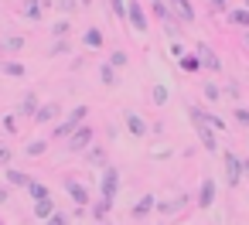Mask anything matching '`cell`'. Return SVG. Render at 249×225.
Instances as JSON below:
<instances>
[{
  "instance_id": "24",
  "label": "cell",
  "mask_w": 249,
  "mask_h": 225,
  "mask_svg": "<svg viewBox=\"0 0 249 225\" xmlns=\"http://www.w3.org/2000/svg\"><path fill=\"white\" fill-rule=\"evenodd\" d=\"M35 211H38V215H48V211H52V201H48V198H41V201L35 205Z\"/></svg>"
},
{
  "instance_id": "9",
  "label": "cell",
  "mask_w": 249,
  "mask_h": 225,
  "mask_svg": "<svg viewBox=\"0 0 249 225\" xmlns=\"http://www.w3.org/2000/svg\"><path fill=\"white\" fill-rule=\"evenodd\" d=\"M212 194H215V184H212V181H205V184H201V198H198V205H201V208H205V205H212Z\"/></svg>"
},
{
  "instance_id": "28",
  "label": "cell",
  "mask_w": 249,
  "mask_h": 225,
  "mask_svg": "<svg viewBox=\"0 0 249 225\" xmlns=\"http://www.w3.org/2000/svg\"><path fill=\"white\" fill-rule=\"evenodd\" d=\"M58 7L62 11H75V0H58Z\"/></svg>"
},
{
  "instance_id": "6",
  "label": "cell",
  "mask_w": 249,
  "mask_h": 225,
  "mask_svg": "<svg viewBox=\"0 0 249 225\" xmlns=\"http://www.w3.org/2000/svg\"><path fill=\"white\" fill-rule=\"evenodd\" d=\"M126 126H130V133H133V137H143V133H147V123H143L137 113H130V116H126Z\"/></svg>"
},
{
  "instance_id": "23",
  "label": "cell",
  "mask_w": 249,
  "mask_h": 225,
  "mask_svg": "<svg viewBox=\"0 0 249 225\" xmlns=\"http://www.w3.org/2000/svg\"><path fill=\"white\" fill-rule=\"evenodd\" d=\"M109 65H113V69H123V65H126V55H123V52H116V55L109 58Z\"/></svg>"
},
{
  "instance_id": "15",
  "label": "cell",
  "mask_w": 249,
  "mask_h": 225,
  "mask_svg": "<svg viewBox=\"0 0 249 225\" xmlns=\"http://www.w3.org/2000/svg\"><path fill=\"white\" fill-rule=\"evenodd\" d=\"M99 79H103L106 86H116V75H113V65H103V69H99Z\"/></svg>"
},
{
  "instance_id": "7",
  "label": "cell",
  "mask_w": 249,
  "mask_h": 225,
  "mask_svg": "<svg viewBox=\"0 0 249 225\" xmlns=\"http://www.w3.org/2000/svg\"><path fill=\"white\" fill-rule=\"evenodd\" d=\"M113 188H116V174H113V171H106V177H103V201H109V198H113Z\"/></svg>"
},
{
  "instance_id": "29",
  "label": "cell",
  "mask_w": 249,
  "mask_h": 225,
  "mask_svg": "<svg viewBox=\"0 0 249 225\" xmlns=\"http://www.w3.org/2000/svg\"><path fill=\"white\" fill-rule=\"evenodd\" d=\"M235 116H239V123H249V109H235Z\"/></svg>"
},
{
  "instance_id": "20",
  "label": "cell",
  "mask_w": 249,
  "mask_h": 225,
  "mask_svg": "<svg viewBox=\"0 0 249 225\" xmlns=\"http://www.w3.org/2000/svg\"><path fill=\"white\" fill-rule=\"evenodd\" d=\"M4 72H7V75H18V79H21V75H24V65H18V62H7V65H4Z\"/></svg>"
},
{
  "instance_id": "26",
  "label": "cell",
  "mask_w": 249,
  "mask_h": 225,
  "mask_svg": "<svg viewBox=\"0 0 249 225\" xmlns=\"http://www.w3.org/2000/svg\"><path fill=\"white\" fill-rule=\"evenodd\" d=\"M55 35H62V38H65V35H69V24H65V21H58V24H55Z\"/></svg>"
},
{
  "instance_id": "25",
  "label": "cell",
  "mask_w": 249,
  "mask_h": 225,
  "mask_svg": "<svg viewBox=\"0 0 249 225\" xmlns=\"http://www.w3.org/2000/svg\"><path fill=\"white\" fill-rule=\"evenodd\" d=\"M7 52H21V38H7Z\"/></svg>"
},
{
  "instance_id": "21",
  "label": "cell",
  "mask_w": 249,
  "mask_h": 225,
  "mask_svg": "<svg viewBox=\"0 0 249 225\" xmlns=\"http://www.w3.org/2000/svg\"><path fill=\"white\" fill-rule=\"evenodd\" d=\"M154 103H157V106L167 103V89H164V86H154Z\"/></svg>"
},
{
  "instance_id": "8",
  "label": "cell",
  "mask_w": 249,
  "mask_h": 225,
  "mask_svg": "<svg viewBox=\"0 0 249 225\" xmlns=\"http://www.w3.org/2000/svg\"><path fill=\"white\" fill-rule=\"evenodd\" d=\"M82 41H86V45H89V48H99V45H103V31H96V28H89V31H86V38H82Z\"/></svg>"
},
{
  "instance_id": "14",
  "label": "cell",
  "mask_w": 249,
  "mask_h": 225,
  "mask_svg": "<svg viewBox=\"0 0 249 225\" xmlns=\"http://www.w3.org/2000/svg\"><path fill=\"white\" fill-rule=\"evenodd\" d=\"M69 191H72V198H75L79 205H86V201H89V194L82 191V184H75V181H72V184H69Z\"/></svg>"
},
{
  "instance_id": "3",
  "label": "cell",
  "mask_w": 249,
  "mask_h": 225,
  "mask_svg": "<svg viewBox=\"0 0 249 225\" xmlns=\"http://www.w3.org/2000/svg\"><path fill=\"white\" fill-rule=\"evenodd\" d=\"M82 116H86V106H79V109H75V113H72V116H69V120L58 126V130H55V137H69V133H72V130L82 123Z\"/></svg>"
},
{
  "instance_id": "22",
  "label": "cell",
  "mask_w": 249,
  "mask_h": 225,
  "mask_svg": "<svg viewBox=\"0 0 249 225\" xmlns=\"http://www.w3.org/2000/svg\"><path fill=\"white\" fill-rule=\"evenodd\" d=\"M31 198H38V201L48 198V188H45V184H31Z\"/></svg>"
},
{
  "instance_id": "10",
  "label": "cell",
  "mask_w": 249,
  "mask_h": 225,
  "mask_svg": "<svg viewBox=\"0 0 249 225\" xmlns=\"http://www.w3.org/2000/svg\"><path fill=\"white\" fill-rule=\"evenodd\" d=\"M225 164H229V181L235 184V181H239V160H235L232 154H225Z\"/></svg>"
},
{
  "instance_id": "27",
  "label": "cell",
  "mask_w": 249,
  "mask_h": 225,
  "mask_svg": "<svg viewBox=\"0 0 249 225\" xmlns=\"http://www.w3.org/2000/svg\"><path fill=\"white\" fill-rule=\"evenodd\" d=\"M11 181H14V184H28V177H24V174H18V171H11Z\"/></svg>"
},
{
  "instance_id": "5",
  "label": "cell",
  "mask_w": 249,
  "mask_h": 225,
  "mask_svg": "<svg viewBox=\"0 0 249 225\" xmlns=\"http://www.w3.org/2000/svg\"><path fill=\"white\" fill-rule=\"evenodd\" d=\"M198 55H201V65H208V69H218L222 62L215 58V52L208 48V45H198Z\"/></svg>"
},
{
  "instance_id": "30",
  "label": "cell",
  "mask_w": 249,
  "mask_h": 225,
  "mask_svg": "<svg viewBox=\"0 0 249 225\" xmlns=\"http://www.w3.org/2000/svg\"><path fill=\"white\" fill-rule=\"evenodd\" d=\"M48 225H65V215H55V218H52Z\"/></svg>"
},
{
  "instance_id": "12",
  "label": "cell",
  "mask_w": 249,
  "mask_h": 225,
  "mask_svg": "<svg viewBox=\"0 0 249 225\" xmlns=\"http://www.w3.org/2000/svg\"><path fill=\"white\" fill-rule=\"evenodd\" d=\"M35 106H38V99L28 92V96H24V103H21V113H24V116H35Z\"/></svg>"
},
{
  "instance_id": "18",
  "label": "cell",
  "mask_w": 249,
  "mask_h": 225,
  "mask_svg": "<svg viewBox=\"0 0 249 225\" xmlns=\"http://www.w3.org/2000/svg\"><path fill=\"white\" fill-rule=\"evenodd\" d=\"M109 7H113L116 17H126V0H109Z\"/></svg>"
},
{
  "instance_id": "1",
  "label": "cell",
  "mask_w": 249,
  "mask_h": 225,
  "mask_svg": "<svg viewBox=\"0 0 249 225\" xmlns=\"http://www.w3.org/2000/svg\"><path fill=\"white\" fill-rule=\"evenodd\" d=\"M191 123L198 126V137H201V143H205L208 150H218V143H215V133L205 126V116H201V109H195V106H191Z\"/></svg>"
},
{
  "instance_id": "11",
  "label": "cell",
  "mask_w": 249,
  "mask_h": 225,
  "mask_svg": "<svg viewBox=\"0 0 249 225\" xmlns=\"http://www.w3.org/2000/svg\"><path fill=\"white\" fill-rule=\"evenodd\" d=\"M198 65H201V58H195V55H184L181 58V69L184 72H198Z\"/></svg>"
},
{
  "instance_id": "31",
  "label": "cell",
  "mask_w": 249,
  "mask_h": 225,
  "mask_svg": "<svg viewBox=\"0 0 249 225\" xmlns=\"http://www.w3.org/2000/svg\"><path fill=\"white\" fill-rule=\"evenodd\" d=\"M246 4H249V0H246Z\"/></svg>"
},
{
  "instance_id": "13",
  "label": "cell",
  "mask_w": 249,
  "mask_h": 225,
  "mask_svg": "<svg viewBox=\"0 0 249 225\" xmlns=\"http://www.w3.org/2000/svg\"><path fill=\"white\" fill-rule=\"evenodd\" d=\"M89 140H92V130H79V133H75V140H72V147L79 150V147H86Z\"/></svg>"
},
{
  "instance_id": "2",
  "label": "cell",
  "mask_w": 249,
  "mask_h": 225,
  "mask_svg": "<svg viewBox=\"0 0 249 225\" xmlns=\"http://www.w3.org/2000/svg\"><path fill=\"white\" fill-rule=\"evenodd\" d=\"M126 21L133 24V31H143V28H147V17H143L140 0H126Z\"/></svg>"
},
{
  "instance_id": "4",
  "label": "cell",
  "mask_w": 249,
  "mask_h": 225,
  "mask_svg": "<svg viewBox=\"0 0 249 225\" xmlns=\"http://www.w3.org/2000/svg\"><path fill=\"white\" fill-rule=\"evenodd\" d=\"M171 7L178 11V17H181L184 24H191V21H195V11H191V4H188V0H171Z\"/></svg>"
},
{
  "instance_id": "17",
  "label": "cell",
  "mask_w": 249,
  "mask_h": 225,
  "mask_svg": "<svg viewBox=\"0 0 249 225\" xmlns=\"http://www.w3.org/2000/svg\"><path fill=\"white\" fill-rule=\"evenodd\" d=\"M229 17H232L235 24H242V28H249V11H232Z\"/></svg>"
},
{
  "instance_id": "16",
  "label": "cell",
  "mask_w": 249,
  "mask_h": 225,
  "mask_svg": "<svg viewBox=\"0 0 249 225\" xmlns=\"http://www.w3.org/2000/svg\"><path fill=\"white\" fill-rule=\"evenodd\" d=\"M55 113H58V106H41V109L35 113V120H41V123H45V120H52Z\"/></svg>"
},
{
  "instance_id": "19",
  "label": "cell",
  "mask_w": 249,
  "mask_h": 225,
  "mask_svg": "<svg viewBox=\"0 0 249 225\" xmlns=\"http://www.w3.org/2000/svg\"><path fill=\"white\" fill-rule=\"evenodd\" d=\"M24 14H28V17H35V21H38V17H41V4H38V0H31V4H28V7H24Z\"/></svg>"
}]
</instances>
